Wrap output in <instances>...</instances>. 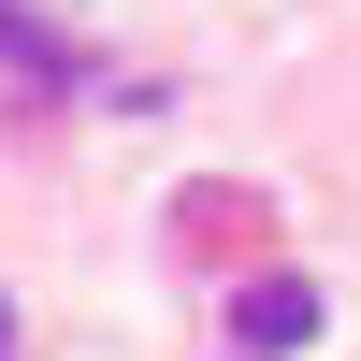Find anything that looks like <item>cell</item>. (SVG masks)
Returning a JSON list of instances; mask_svg holds the SVG:
<instances>
[{
  "label": "cell",
  "instance_id": "1",
  "mask_svg": "<svg viewBox=\"0 0 361 361\" xmlns=\"http://www.w3.org/2000/svg\"><path fill=\"white\" fill-rule=\"evenodd\" d=\"M318 318H333L318 275H246V289H231V361H304Z\"/></svg>",
  "mask_w": 361,
  "mask_h": 361
},
{
  "label": "cell",
  "instance_id": "2",
  "mask_svg": "<svg viewBox=\"0 0 361 361\" xmlns=\"http://www.w3.org/2000/svg\"><path fill=\"white\" fill-rule=\"evenodd\" d=\"M0 58H15V73H44V87H73V73H87V58L58 44L44 15H15V0H0Z\"/></svg>",
  "mask_w": 361,
  "mask_h": 361
},
{
  "label": "cell",
  "instance_id": "3",
  "mask_svg": "<svg viewBox=\"0 0 361 361\" xmlns=\"http://www.w3.org/2000/svg\"><path fill=\"white\" fill-rule=\"evenodd\" d=\"M0 361H15V304H0Z\"/></svg>",
  "mask_w": 361,
  "mask_h": 361
}]
</instances>
